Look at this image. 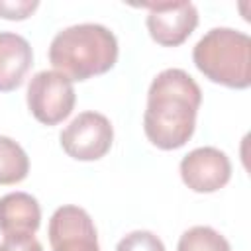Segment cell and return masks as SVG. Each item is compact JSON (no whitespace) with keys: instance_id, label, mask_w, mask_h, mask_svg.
I'll list each match as a JSON object with an SVG mask.
<instances>
[{"instance_id":"obj_11","label":"cell","mask_w":251,"mask_h":251,"mask_svg":"<svg viewBox=\"0 0 251 251\" xmlns=\"http://www.w3.org/2000/svg\"><path fill=\"white\" fill-rule=\"evenodd\" d=\"M29 173V159L24 147L8 135H0V184H18Z\"/></svg>"},{"instance_id":"obj_6","label":"cell","mask_w":251,"mask_h":251,"mask_svg":"<svg viewBox=\"0 0 251 251\" xmlns=\"http://www.w3.org/2000/svg\"><path fill=\"white\" fill-rule=\"evenodd\" d=\"M141 8L149 10V35L163 47H176L184 43L198 25V10L192 2L141 4Z\"/></svg>"},{"instance_id":"obj_5","label":"cell","mask_w":251,"mask_h":251,"mask_svg":"<svg viewBox=\"0 0 251 251\" xmlns=\"http://www.w3.org/2000/svg\"><path fill=\"white\" fill-rule=\"evenodd\" d=\"M63 151L76 161L102 159L114 141V127L100 112L78 114L59 135Z\"/></svg>"},{"instance_id":"obj_14","label":"cell","mask_w":251,"mask_h":251,"mask_svg":"<svg viewBox=\"0 0 251 251\" xmlns=\"http://www.w3.org/2000/svg\"><path fill=\"white\" fill-rule=\"evenodd\" d=\"M39 6L37 0H0V18L6 20H25Z\"/></svg>"},{"instance_id":"obj_12","label":"cell","mask_w":251,"mask_h":251,"mask_svg":"<svg viewBox=\"0 0 251 251\" xmlns=\"http://www.w3.org/2000/svg\"><path fill=\"white\" fill-rule=\"evenodd\" d=\"M176 251H231V245L214 227L194 226L180 235Z\"/></svg>"},{"instance_id":"obj_1","label":"cell","mask_w":251,"mask_h":251,"mask_svg":"<svg viewBox=\"0 0 251 251\" xmlns=\"http://www.w3.org/2000/svg\"><path fill=\"white\" fill-rule=\"evenodd\" d=\"M202 104L198 82L182 69L161 71L149 86L143 129L147 139L165 151L182 147L194 133Z\"/></svg>"},{"instance_id":"obj_13","label":"cell","mask_w":251,"mask_h":251,"mask_svg":"<svg viewBox=\"0 0 251 251\" xmlns=\"http://www.w3.org/2000/svg\"><path fill=\"white\" fill-rule=\"evenodd\" d=\"M116 251H167L163 241L147 229H135L120 239Z\"/></svg>"},{"instance_id":"obj_8","label":"cell","mask_w":251,"mask_h":251,"mask_svg":"<svg viewBox=\"0 0 251 251\" xmlns=\"http://www.w3.org/2000/svg\"><path fill=\"white\" fill-rule=\"evenodd\" d=\"M182 182L200 194L224 188L231 178V163L227 155L216 147H196L180 161Z\"/></svg>"},{"instance_id":"obj_4","label":"cell","mask_w":251,"mask_h":251,"mask_svg":"<svg viewBox=\"0 0 251 251\" xmlns=\"http://www.w3.org/2000/svg\"><path fill=\"white\" fill-rule=\"evenodd\" d=\"M75 86L59 71H39L27 84V108L43 126H57L75 108Z\"/></svg>"},{"instance_id":"obj_9","label":"cell","mask_w":251,"mask_h":251,"mask_svg":"<svg viewBox=\"0 0 251 251\" xmlns=\"http://www.w3.org/2000/svg\"><path fill=\"white\" fill-rule=\"evenodd\" d=\"M33 63V51L25 37L0 31V92L16 90Z\"/></svg>"},{"instance_id":"obj_7","label":"cell","mask_w":251,"mask_h":251,"mask_svg":"<svg viewBox=\"0 0 251 251\" xmlns=\"http://www.w3.org/2000/svg\"><path fill=\"white\" fill-rule=\"evenodd\" d=\"M49 241L53 251H100L90 214L73 204L53 212L49 220Z\"/></svg>"},{"instance_id":"obj_10","label":"cell","mask_w":251,"mask_h":251,"mask_svg":"<svg viewBox=\"0 0 251 251\" xmlns=\"http://www.w3.org/2000/svg\"><path fill=\"white\" fill-rule=\"evenodd\" d=\"M41 224L39 202L27 192H8L0 198V231L35 233Z\"/></svg>"},{"instance_id":"obj_3","label":"cell","mask_w":251,"mask_h":251,"mask_svg":"<svg viewBox=\"0 0 251 251\" xmlns=\"http://www.w3.org/2000/svg\"><path fill=\"white\" fill-rule=\"evenodd\" d=\"M196 69L212 82L227 88L251 84V39L233 27H212L192 49Z\"/></svg>"},{"instance_id":"obj_15","label":"cell","mask_w":251,"mask_h":251,"mask_svg":"<svg viewBox=\"0 0 251 251\" xmlns=\"http://www.w3.org/2000/svg\"><path fill=\"white\" fill-rule=\"evenodd\" d=\"M0 251H43V247L33 233H10L4 235Z\"/></svg>"},{"instance_id":"obj_2","label":"cell","mask_w":251,"mask_h":251,"mask_svg":"<svg viewBox=\"0 0 251 251\" xmlns=\"http://www.w3.org/2000/svg\"><path fill=\"white\" fill-rule=\"evenodd\" d=\"M118 61V39L100 24H76L61 29L49 45V63L71 80L108 73Z\"/></svg>"}]
</instances>
